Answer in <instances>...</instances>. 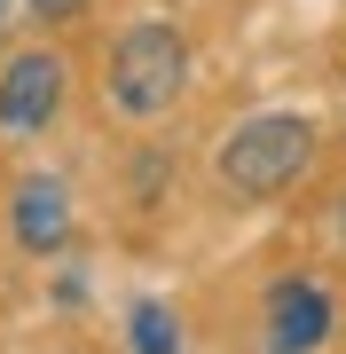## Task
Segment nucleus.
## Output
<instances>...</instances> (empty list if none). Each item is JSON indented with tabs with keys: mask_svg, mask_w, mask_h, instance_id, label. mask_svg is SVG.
Here are the masks:
<instances>
[{
	"mask_svg": "<svg viewBox=\"0 0 346 354\" xmlns=\"http://www.w3.org/2000/svg\"><path fill=\"white\" fill-rule=\"evenodd\" d=\"M71 95V71L55 48H24L0 64V142H32L55 127V111H64Z\"/></svg>",
	"mask_w": 346,
	"mask_h": 354,
	"instance_id": "obj_3",
	"label": "nucleus"
},
{
	"mask_svg": "<svg viewBox=\"0 0 346 354\" xmlns=\"http://www.w3.org/2000/svg\"><path fill=\"white\" fill-rule=\"evenodd\" d=\"M181 87H189V39H181V24H166V16H142V24H126L110 39L103 55V102L126 127H150V118H166Z\"/></svg>",
	"mask_w": 346,
	"mask_h": 354,
	"instance_id": "obj_1",
	"label": "nucleus"
},
{
	"mask_svg": "<svg viewBox=\"0 0 346 354\" xmlns=\"http://www.w3.org/2000/svg\"><path fill=\"white\" fill-rule=\"evenodd\" d=\"M87 0H32V16H48V24H64V16H79Z\"/></svg>",
	"mask_w": 346,
	"mask_h": 354,
	"instance_id": "obj_8",
	"label": "nucleus"
},
{
	"mask_svg": "<svg viewBox=\"0 0 346 354\" xmlns=\"http://www.w3.org/2000/svg\"><path fill=\"white\" fill-rule=\"evenodd\" d=\"M315 165V118L307 111H252L220 142V181L236 197H276Z\"/></svg>",
	"mask_w": 346,
	"mask_h": 354,
	"instance_id": "obj_2",
	"label": "nucleus"
},
{
	"mask_svg": "<svg viewBox=\"0 0 346 354\" xmlns=\"http://www.w3.org/2000/svg\"><path fill=\"white\" fill-rule=\"evenodd\" d=\"M338 244H346V213H338Z\"/></svg>",
	"mask_w": 346,
	"mask_h": 354,
	"instance_id": "obj_9",
	"label": "nucleus"
},
{
	"mask_svg": "<svg viewBox=\"0 0 346 354\" xmlns=\"http://www.w3.org/2000/svg\"><path fill=\"white\" fill-rule=\"evenodd\" d=\"M24 16H32V0H0V48H8V32L24 24Z\"/></svg>",
	"mask_w": 346,
	"mask_h": 354,
	"instance_id": "obj_7",
	"label": "nucleus"
},
{
	"mask_svg": "<svg viewBox=\"0 0 346 354\" xmlns=\"http://www.w3.org/2000/svg\"><path fill=\"white\" fill-rule=\"evenodd\" d=\"M126 339H134V354H181V323L166 299H142L126 315Z\"/></svg>",
	"mask_w": 346,
	"mask_h": 354,
	"instance_id": "obj_6",
	"label": "nucleus"
},
{
	"mask_svg": "<svg viewBox=\"0 0 346 354\" xmlns=\"http://www.w3.org/2000/svg\"><path fill=\"white\" fill-rule=\"evenodd\" d=\"M338 330V291L323 276H276L268 299H260V339L268 354H315Z\"/></svg>",
	"mask_w": 346,
	"mask_h": 354,
	"instance_id": "obj_4",
	"label": "nucleus"
},
{
	"mask_svg": "<svg viewBox=\"0 0 346 354\" xmlns=\"http://www.w3.org/2000/svg\"><path fill=\"white\" fill-rule=\"evenodd\" d=\"M8 236L24 252H64L71 244V181L64 174H24L8 197Z\"/></svg>",
	"mask_w": 346,
	"mask_h": 354,
	"instance_id": "obj_5",
	"label": "nucleus"
}]
</instances>
